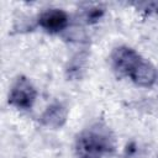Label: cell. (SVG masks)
Here are the masks:
<instances>
[{
	"instance_id": "6da1fadb",
	"label": "cell",
	"mask_w": 158,
	"mask_h": 158,
	"mask_svg": "<svg viewBox=\"0 0 158 158\" xmlns=\"http://www.w3.org/2000/svg\"><path fill=\"white\" fill-rule=\"evenodd\" d=\"M114 148V136L109 127L101 122L83 130L75 139L77 158H104Z\"/></svg>"
},
{
	"instance_id": "7a4b0ae2",
	"label": "cell",
	"mask_w": 158,
	"mask_h": 158,
	"mask_svg": "<svg viewBox=\"0 0 158 158\" xmlns=\"http://www.w3.org/2000/svg\"><path fill=\"white\" fill-rule=\"evenodd\" d=\"M36 96H37V91L33 84L27 78L19 77L10 89L9 104H11L17 109L27 110L31 109L32 105L35 104Z\"/></svg>"
},
{
	"instance_id": "3957f363",
	"label": "cell",
	"mask_w": 158,
	"mask_h": 158,
	"mask_svg": "<svg viewBox=\"0 0 158 158\" xmlns=\"http://www.w3.org/2000/svg\"><path fill=\"white\" fill-rule=\"evenodd\" d=\"M142 59L143 58L133 48L127 46H120L111 53V63L115 72L128 78Z\"/></svg>"
},
{
	"instance_id": "277c9868",
	"label": "cell",
	"mask_w": 158,
	"mask_h": 158,
	"mask_svg": "<svg viewBox=\"0 0 158 158\" xmlns=\"http://www.w3.org/2000/svg\"><path fill=\"white\" fill-rule=\"evenodd\" d=\"M69 16L60 9H48L38 16V25L49 33H58L68 27Z\"/></svg>"
},
{
	"instance_id": "5b68a950",
	"label": "cell",
	"mask_w": 158,
	"mask_h": 158,
	"mask_svg": "<svg viewBox=\"0 0 158 158\" xmlns=\"http://www.w3.org/2000/svg\"><path fill=\"white\" fill-rule=\"evenodd\" d=\"M67 117H68L67 106L63 102L56 101L47 106V109L41 115L40 120L43 126L52 128V130H57V128H60L65 123Z\"/></svg>"
},
{
	"instance_id": "8992f818",
	"label": "cell",
	"mask_w": 158,
	"mask_h": 158,
	"mask_svg": "<svg viewBox=\"0 0 158 158\" xmlns=\"http://www.w3.org/2000/svg\"><path fill=\"white\" fill-rule=\"evenodd\" d=\"M157 78H158V73H157L156 67L146 59H142L139 64L137 65V68L130 75V79L136 85L142 86V88L152 86L157 81Z\"/></svg>"
},
{
	"instance_id": "52a82bcc",
	"label": "cell",
	"mask_w": 158,
	"mask_h": 158,
	"mask_svg": "<svg viewBox=\"0 0 158 158\" xmlns=\"http://www.w3.org/2000/svg\"><path fill=\"white\" fill-rule=\"evenodd\" d=\"M85 56L83 54H78L75 56L69 65H68V69H67V73H68V77L70 78H80V72L84 70V64H85Z\"/></svg>"
},
{
	"instance_id": "ba28073f",
	"label": "cell",
	"mask_w": 158,
	"mask_h": 158,
	"mask_svg": "<svg viewBox=\"0 0 158 158\" xmlns=\"http://www.w3.org/2000/svg\"><path fill=\"white\" fill-rule=\"evenodd\" d=\"M102 15H104V9L100 6H94L85 11L84 19L88 23H93V22H96L99 19H101Z\"/></svg>"
},
{
	"instance_id": "9c48e42d",
	"label": "cell",
	"mask_w": 158,
	"mask_h": 158,
	"mask_svg": "<svg viewBox=\"0 0 158 158\" xmlns=\"http://www.w3.org/2000/svg\"><path fill=\"white\" fill-rule=\"evenodd\" d=\"M144 10L153 11V12H157L158 14V2H148V4H144Z\"/></svg>"
}]
</instances>
